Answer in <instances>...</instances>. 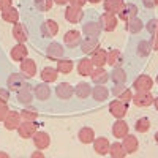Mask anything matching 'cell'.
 <instances>
[{"label": "cell", "mask_w": 158, "mask_h": 158, "mask_svg": "<svg viewBox=\"0 0 158 158\" xmlns=\"http://www.w3.org/2000/svg\"><path fill=\"white\" fill-rule=\"evenodd\" d=\"M153 98L155 97L150 94V90H139L133 95V100L131 101H133L135 106H138V108H149L153 104Z\"/></svg>", "instance_id": "6da1fadb"}, {"label": "cell", "mask_w": 158, "mask_h": 158, "mask_svg": "<svg viewBox=\"0 0 158 158\" xmlns=\"http://www.w3.org/2000/svg\"><path fill=\"white\" fill-rule=\"evenodd\" d=\"M25 85H27V77H25L22 73H13V74H10L8 82H6L8 90L16 92V94H18V92L21 89H24Z\"/></svg>", "instance_id": "7a4b0ae2"}, {"label": "cell", "mask_w": 158, "mask_h": 158, "mask_svg": "<svg viewBox=\"0 0 158 158\" xmlns=\"http://www.w3.org/2000/svg\"><path fill=\"white\" fill-rule=\"evenodd\" d=\"M128 104L130 103L115 98V101H111V104H109V114L115 118H123L128 111Z\"/></svg>", "instance_id": "3957f363"}, {"label": "cell", "mask_w": 158, "mask_h": 158, "mask_svg": "<svg viewBox=\"0 0 158 158\" xmlns=\"http://www.w3.org/2000/svg\"><path fill=\"white\" fill-rule=\"evenodd\" d=\"M100 25H101V30H104V32H112V30H115V27H117V22H118V19H117V16L115 15H112V13H106L104 11L103 15L100 16Z\"/></svg>", "instance_id": "277c9868"}, {"label": "cell", "mask_w": 158, "mask_h": 158, "mask_svg": "<svg viewBox=\"0 0 158 158\" xmlns=\"http://www.w3.org/2000/svg\"><path fill=\"white\" fill-rule=\"evenodd\" d=\"M36 131H38V125L35 122H30V120H22V123L18 128V133L22 139L33 138V135L36 133Z\"/></svg>", "instance_id": "5b68a950"}, {"label": "cell", "mask_w": 158, "mask_h": 158, "mask_svg": "<svg viewBox=\"0 0 158 158\" xmlns=\"http://www.w3.org/2000/svg\"><path fill=\"white\" fill-rule=\"evenodd\" d=\"M21 123H22V117H21V112H18V111H10L3 120V127L8 131L18 130Z\"/></svg>", "instance_id": "8992f818"}, {"label": "cell", "mask_w": 158, "mask_h": 158, "mask_svg": "<svg viewBox=\"0 0 158 158\" xmlns=\"http://www.w3.org/2000/svg\"><path fill=\"white\" fill-rule=\"evenodd\" d=\"M138 6L135 5V3H123V6L120 8V11L117 13V16H118V19L120 21H125V22H128L130 19H133V18H136L138 16Z\"/></svg>", "instance_id": "52a82bcc"}, {"label": "cell", "mask_w": 158, "mask_h": 158, "mask_svg": "<svg viewBox=\"0 0 158 158\" xmlns=\"http://www.w3.org/2000/svg\"><path fill=\"white\" fill-rule=\"evenodd\" d=\"M112 95L122 101H127V103H130L133 100V92H131V89L125 87L123 84H115L112 87Z\"/></svg>", "instance_id": "ba28073f"}, {"label": "cell", "mask_w": 158, "mask_h": 158, "mask_svg": "<svg viewBox=\"0 0 158 158\" xmlns=\"http://www.w3.org/2000/svg\"><path fill=\"white\" fill-rule=\"evenodd\" d=\"M84 18V11L82 8H79V6H67V10H65V19H67L68 22L71 24H77V22H81Z\"/></svg>", "instance_id": "9c48e42d"}, {"label": "cell", "mask_w": 158, "mask_h": 158, "mask_svg": "<svg viewBox=\"0 0 158 158\" xmlns=\"http://www.w3.org/2000/svg\"><path fill=\"white\" fill-rule=\"evenodd\" d=\"M33 144L38 150H46L51 144V136L46 133V131H36L33 135Z\"/></svg>", "instance_id": "30bf717a"}, {"label": "cell", "mask_w": 158, "mask_h": 158, "mask_svg": "<svg viewBox=\"0 0 158 158\" xmlns=\"http://www.w3.org/2000/svg\"><path fill=\"white\" fill-rule=\"evenodd\" d=\"M33 95L40 100V101H48L52 95V90L48 85V82H40L33 87Z\"/></svg>", "instance_id": "8fae6325"}, {"label": "cell", "mask_w": 158, "mask_h": 158, "mask_svg": "<svg viewBox=\"0 0 158 158\" xmlns=\"http://www.w3.org/2000/svg\"><path fill=\"white\" fill-rule=\"evenodd\" d=\"M10 57L15 60V62H22V60H25L29 57V49L25 48V44L24 43H18L15 48H13L11 51H10Z\"/></svg>", "instance_id": "7c38bea8"}, {"label": "cell", "mask_w": 158, "mask_h": 158, "mask_svg": "<svg viewBox=\"0 0 158 158\" xmlns=\"http://www.w3.org/2000/svg\"><path fill=\"white\" fill-rule=\"evenodd\" d=\"M153 87V79L149 76V74H141L135 79V82H133V89L136 92L139 90H150Z\"/></svg>", "instance_id": "4fadbf2b"}, {"label": "cell", "mask_w": 158, "mask_h": 158, "mask_svg": "<svg viewBox=\"0 0 158 158\" xmlns=\"http://www.w3.org/2000/svg\"><path fill=\"white\" fill-rule=\"evenodd\" d=\"M81 41H82V38H81L79 30H68L63 35V43L67 48H77L81 44Z\"/></svg>", "instance_id": "5bb4252c"}, {"label": "cell", "mask_w": 158, "mask_h": 158, "mask_svg": "<svg viewBox=\"0 0 158 158\" xmlns=\"http://www.w3.org/2000/svg\"><path fill=\"white\" fill-rule=\"evenodd\" d=\"M112 135L117 139H123L128 135V123L123 118H115V122L112 125Z\"/></svg>", "instance_id": "9a60e30c"}, {"label": "cell", "mask_w": 158, "mask_h": 158, "mask_svg": "<svg viewBox=\"0 0 158 158\" xmlns=\"http://www.w3.org/2000/svg\"><path fill=\"white\" fill-rule=\"evenodd\" d=\"M56 95L60 100H70L74 95V87L71 84H68V82H60L56 87Z\"/></svg>", "instance_id": "2e32d148"}, {"label": "cell", "mask_w": 158, "mask_h": 158, "mask_svg": "<svg viewBox=\"0 0 158 158\" xmlns=\"http://www.w3.org/2000/svg\"><path fill=\"white\" fill-rule=\"evenodd\" d=\"M63 46L60 44V43H57V41H54V43H51L48 48H46V56H48V59H51V60H60L62 57H63Z\"/></svg>", "instance_id": "e0dca14e"}, {"label": "cell", "mask_w": 158, "mask_h": 158, "mask_svg": "<svg viewBox=\"0 0 158 158\" xmlns=\"http://www.w3.org/2000/svg\"><path fill=\"white\" fill-rule=\"evenodd\" d=\"M21 73L27 79L35 77V74H36V63H35V60H32L29 57L25 60H22L21 62Z\"/></svg>", "instance_id": "ac0fdd59"}, {"label": "cell", "mask_w": 158, "mask_h": 158, "mask_svg": "<svg viewBox=\"0 0 158 158\" xmlns=\"http://www.w3.org/2000/svg\"><path fill=\"white\" fill-rule=\"evenodd\" d=\"M89 77H92V81H94L95 84H106L109 79H111L109 73L104 70L103 67H95L94 71H92V74H90Z\"/></svg>", "instance_id": "d6986e66"}, {"label": "cell", "mask_w": 158, "mask_h": 158, "mask_svg": "<svg viewBox=\"0 0 158 158\" xmlns=\"http://www.w3.org/2000/svg\"><path fill=\"white\" fill-rule=\"evenodd\" d=\"M122 146H123V149H125L127 155H128V153L131 155V153L138 152V149H139V141H138V138H136V136H133V135H127V136L123 138Z\"/></svg>", "instance_id": "ffe728a7"}, {"label": "cell", "mask_w": 158, "mask_h": 158, "mask_svg": "<svg viewBox=\"0 0 158 158\" xmlns=\"http://www.w3.org/2000/svg\"><path fill=\"white\" fill-rule=\"evenodd\" d=\"M109 97V90L106 89L104 84H97L95 87H92V98L95 101H106Z\"/></svg>", "instance_id": "44dd1931"}, {"label": "cell", "mask_w": 158, "mask_h": 158, "mask_svg": "<svg viewBox=\"0 0 158 158\" xmlns=\"http://www.w3.org/2000/svg\"><path fill=\"white\" fill-rule=\"evenodd\" d=\"M41 33L48 38H54L59 33V24L54 19H48L43 25H41Z\"/></svg>", "instance_id": "7402d4cb"}, {"label": "cell", "mask_w": 158, "mask_h": 158, "mask_svg": "<svg viewBox=\"0 0 158 158\" xmlns=\"http://www.w3.org/2000/svg\"><path fill=\"white\" fill-rule=\"evenodd\" d=\"M77 139L82 144H92L95 141V131L92 127H82L77 131Z\"/></svg>", "instance_id": "603a6c76"}, {"label": "cell", "mask_w": 158, "mask_h": 158, "mask_svg": "<svg viewBox=\"0 0 158 158\" xmlns=\"http://www.w3.org/2000/svg\"><path fill=\"white\" fill-rule=\"evenodd\" d=\"M109 146H111V142L106 139V138H95V141H94V150L98 153V155H101V156H104V155H108L109 153Z\"/></svg>", "instance_id": "cb8c5ba5"}, {"label": "cell", "mask_w": 158, "mask_h": 158, "mask_svg": "<svg viewBox=\"0 0 158 158\" xmlns=\"http://www.w3.org/2000/svg\"><path fill=\"white\" fill-rule=\"evenodd\" d=\"M94 68H95V65L92 63V60L87 59V57H84V59H81L77 62V74L79 76H90L92 71H94Z\"/></svg>", "instance_id": "d4e9b609"}, {"label": "cell", "mask_w": 158, "mask_h": 158, "mask_svg": "<svg viewBox=\"0 0 158 158\" xmlns=\"http://www.w3.org/2000/svg\"><path fill=\"white\" fill-rule=\"evenodd\" d=\"M79 46H81V51L87 56V54H92L94 51H97V49L100 48V43H98V40H97V38H90V36H87V38L82 40Z\"/></svg>", "instance_id": "484cf974"}, {"label": "cell", "mask_w": 158, "mask_h": 158, "mask_svg": "<svg viewBox=\"0 0 158 158\" xmlns=\"http://www.w3.org/2000/svg\"><path fill=\"white\" fill-rule=\"evenodd\" d=\"M82 32L85 33V36H90V38H98L100 33H101V25L100 22H85L84 27H82Z\"/></svg>", "instance_id": "4316f807"}, {"label": "cell", "mask_w": 158, "mask_h": 158, "mask_svg": "<svg viewBox=\"0 0 158 158\" xmlns=\"http://www.w3.org/2000/svg\"><path fill=\"white\" fill-rule=\"evenodd\" d=\"M106 59H108V52L101 48H98L97 51L92 52V57H90L92 63H94L95 67H104V65H106Z\"/></svg>", "instance_id": "83f0119b"}, {"label": "cell", "mask_w": 158, "mask_h": 158, "mask_svg": "<svg viewBox=\"0 0 158 158\" xmlns=\"http://www.w3.org/2000/svg\"><path fill=\"white\" fill-rule=\"evenodd\" d=\"M33 97H35L33 95V89L30 85H25L24 89H21L18 92V101L21 104H30L33 101Z\"/></svg>", "instance_id": "f1b7e54d"}, {"label": "cell", "mask_w": 158, "mask_h": 158, "mask_svg": "<svg viewBox=\"0 0 158 158\" xmlns=\"http://www.w3.org/2000/svg\"><path fill=\"white\" fill-rule=\"evenodd\" d=\"M40 77H41V81L43 82H56L57 81V77H59V71L57 68H52V67H46L41 70V74H40Z\"/></svg>", "instance_id": "f546056e"}, {"label": "cell", "mask_w": 158, "mask_h": 158, "mask_svg": "<svg viewBox=\"0 0 158 158\" xmlns=\"http://www.w3.org/2000/svg\"><path fill=\"white\" fill-rule=\"evenodd\" d=\"M13 36H15V40L18 43H25L29 40L27 30H25V27L19 22H16L15 25H13Z\"/></svg>", "instance_id": "4dcf8cb0"}, {"label": "cell", "mask_w": 158, "mask_h": 158, "mask_svg": "<svg viewBox=\"0 0 158 158\" xmlns=\"http://www.w3.org/2000/svg\"><path fill=\"white\" fill-rule=\"evenodd\" d=\"M74 95L79 98V100H85L92 95V87L89 82H79L76 87H74Z\"/></svg>", "instance_id": "1f68e13d"}, {"label": "cell", "mask_w": 158, "mask_h": 158, "mask_svg": "<svg viewBox=\"0 0 158 158\" xmlns=\"http://www.w3.org/2000/svg\"><path fill=\"white\" fill-rule=\"evenodd\" d=\"M123 3H125L123 0H103L104 11H106V13H112V15H115V13L120 11Z\"/></svg>", "instance_id": "d6a6232c"}, {"label": "cell", "mask_w": 158, "mask_h": 158, "mask_svg": "<svg viewBox=\"0 0 158 158\" xmlns=\"http://www.w3.org/2000/svg\"><path fill=\"white\" fill-rule=\"evenodd\" d=\"M2 19L5 22H10V24H16L19 21V11L15 6H10V8L2 11Z\"/></svg>", "instance_id": "836d02e7"}, {"label": "cell", "mask_w": 158, "mask_h": 158, "mask_svg": "<svg viewBox=\"0 0 158 158\" xmlns=\"http://www.w3.org/2000/svg\"><path fill=\"white\" fill-rule=\"evenodd\" d=\"M108 155H111L112 158H125L127 152H125V149L122 146V142H114V144L109 146V153Z\"/></svg>", "instance_id": "e575fe53"}, {"label": "cell", "mask_w": 158, "mask_h": 158, "mask_svg": "<svg viewBox=\"0 0 158 158\" xmlns=\"http://www.w3.org/2000/svg\"><path fill=\"white\" fill-rule=\"evenodd\" d=\"M73 67H74V63H73V60H70V59H60V60L57 62V71L62 73V74L71 73V71H73Z\"/></svg>", "instance_id": "d590c367"}, {"label": "cell", "mask_w": 158, "mask_h": 158, "mask_svg": "<svg viewBox=\"0 0 158 158\" xmlns=\"http://www.w3.org/2000/svg\"><path fill=\"white\" fill-rule=\"evenodd\" d=\"M109 76L114 81V84H125V81H127V73L120 67H114V70H112V73Z\"/></svg>", "instance_id": "8d00e7d4"}, {"label": "cell", "mask_w": 158, "mask_h": 158, "mask_svg": "<svg viewBox=\"0 0 158 158\" xmlns=\"http://www.w3.org/2000/svg\"><path fill=\"white\" fill-rule=\"evenodd\" d=\"M142 27H144V24H142V21L136 16V18H133V19H130L128 22H127V30L130 32V33H139L141 30H142Z\"/></svg>", "instance_id": "74e56055"}, {"label": "cell", "mask_w": 158, "mask_h": 158, "mask_svg": "<svg viewBox=\"0 0 158 158\" xmlns=\"http://www.w3.org/2000/svg\"><path fill=\"white\" fill-rule=\"evenodd\" d=\"M135 130L138 131V133H147V131L150 130V120L147 117H141V118H138L136 120V123H135Z\"/></svg>", "instance_id": "f35d334b"}, {"label": "cell", "mask_w": 158, "mask_h": 158, "mask_svg": "<svg viewBox=\"0 0 158 158\" xmlns=\"http://www.w3.org/2000/svg\"><path fill=\"white\" fill-rule=\"evenodd\" d=\"M138 56L139 57H147L150 52H152V46H150V41H146V40H141V41L138 43Z\"/></svg>", "instance_id": "ab89813d"}, {"label": "cell", "mask_w": 158, "mask_h": 158, "mask_svg": "<svg viewBox=\"0 0 158 158\" xmlns=\"http://www.w3.org/2000/svg\"><path fill=\"white\" fill-rule=\"evenodd\" d=\"M118 62H120V52H118L117 49H111L108 52L106 63L111 65V67H118Z\"/></svg>", "instance_id": "60d3db41"}, {"label": "cell", "mask_w": 158, "mask_h": 158, "mask_svg": "<svg viewBox=\"0 0 158 158\" xmlns=\"http://www.w3.org/2000/svg\"><path fill=\"white\" fill-rule=\"evenodd\" d=\"M52 5H54V0H35V8L38 11H49L52 8Z\"/></svg>", "instance_id": "b9f144b4"}, {"label": "cell", "mask_w": 158, "mask_h": 158, "mask_svg": "<svg viewBox=\"0 0 158 158\" xmlns=\"http://www.w3.org/2000/svg\"><path fill=\"white\" fill-rule=\"evenodd\" d=\"M146 30L150 33V35H156L158 33V19H150L147 24H144Z\"/></svg>", "instance_id": "7bdbcfd3"}, {"label": "cell", "mask_w": 158, "mask_h": 158, "mask_svg": "<svg viewBox=\"0 0 158 158\" xmlns=\"http://www.w3.org/2000/svg\"><path fill=\"white\" fill-rule=\"evenodd\" d=\"M21 117H22V120L35 122L36 118H38V114L35 111H30V109H24V111H21Z\"/></svg>", "instance_id": "ee69618b"}, {"label": "cell", "mask_w": 158, "mask_h": 158, "mask_svg": "<svg viewBox=\"0 0 158 158\" xmlns=\"http://www.w3.org/2000/svg\"><path fill=\"white\" fill-rule=\"evenodd\" d=\"M10 101V90L0 89V104H6Z\"/></svg>", "instance_id": "f6af8a7d"}, {"label": "cell", "mask_w": 158, "mask_h": 158, "mask_svg": "<svg viewBox=\"0 0 158 158\" xmlns=\"http://www.w3.org/2000/svg\"><path fill=\"white\" fill-rule=\"evenodd\" d=\"M8 112H10V109H8L6 104H0V122L5 120V117H6Z\"/></svg>", "instance_id": "bcb514c9"}, {"label": "cell", "mask_w": 158, "mask_h": 158, "mask_svg": "<svg viewBox=\"0 0 158 158\" xmlns=\"http://www.w3.org/2000/svg\"><path fill=\"white\" fill-rule=\"evenodd\" d=\"M13 6V0H0V11Z\"/></svg>", "instance_id": "7dc6e473"}, {"label": "cell", "mask_w": 158, "mask_h": 158, "mask_svg": "<svg viewBox=\"0 0 158 158\" xmlns=\"http://www.w3.org/2000/svg\"><path fill=\"white\" fill-rule=\"evenodd\" d=\"M142 3L146 8H155L158 6V0H142Z\"/></svg>", "instance_id": "c3c4849f"}, {"label": "cell", "mask_w": 158, "mask_h": 158, "mask_svg": "<svg viewBox=\"0 0 158 158\" xmlns=\"http://www.w3.org/2000/svg\"><path fill=\"white\" fill-rule=\"evenodd\" d=\"M150 46H152V51H156V52H158V33H156V35H152Z\"/></svg>", "instance_id": "681fc988"}, {"label": "cell", "mask_w": 158, "mask_h": 158, "mask_svg": "<svg viewBox=\"0 0 158 158\" xmlns=\"http://www.w3.org/2000/svg\"><path fill=\"white\" fill-rule=\"evenodd\" d=\"M68 3H70V5H73V6H79V8H82V6L87 3V0H70Z\"/></svg>", "instance_id": "f907efd6"}, {"label": "cell", "mask_w": 158, "mask_h": 158, "mask_svg": "<svg viewBox=\"0 0 158 158\" xmlns=\"http://www.w3.org/2000/svg\"><path fill=\"white\" fill-rule=\"evenodd\" d=\"M32 158H44V153L43 152H35V153H32Z\"/></svg>", "instance_id": "816d5d0a"}, {"label": "cell", "mask_w": 158, "mask_h": 158, "mask_svg": "<svg viewBox=\"0 0 158 158\" xmlns=\"http://www.w3.org/2000/svg\"><path fill=\"white\" fill-rule=\"evenodd\" d=\"M70 2V0H54V3H57V5H67Z\"/></svg>", "instance_id": "f5cc1de1"}, {"label": "cell", "mask_w": 158, "mask_h": 158, "mask_svg": "<svg viewBox=\"0 0 158 158\" xmlns=\"http://www.w3.org/2000/svg\"><path fill=\"white\" fill-rule=\"evenodd\" d=\"M89 3H92V5H98V3H101L103 0H87Z\"/></svg>", "instance_id": "db71d44e"}, {"label": "cell", "mask_w": 158, "mask_h": 158, "mask_svg": "<svg viewBox=\"0 0 158 158\" xmlns=\"http://www.w3.org/2000/svg\"><path fill=\"white\" fill-rule=\"evenodd\" d=\"M153 104H155V109L158 111V97H155V98H153Z\"/></svg>", "instance_id": "11a10c76"}, {"label": "cell", "mask_w": 158, "mask_h": 158, "mask_svg": "<svg viewBox=\"0 0 158 158\" xmlns=\"http://www.w3.org/2000/svg\"><path fill=\"white\" fill-rule=\"evenodd\" d=\"M2 156H3V158H8V153H3V152H0V158H2Z\"/></svg>", "instance_id": "9f6ffc18"}, {"label": "cell", "mask_w": 158, "mask_h": 158, "mask_svg": "<svg viewBox=\"0 0 158 158\" xmlns=\"http://www.w3.org/2000/svg\"><path fill=\"white\" fill-rule=\"evenodd\" d=\"M153 139H155V142L158 144V131H156V133H155V136H153Z\"/></svg>", "instance_id": "6f0895ef"}, {"label": "cell", "mask_w": 158, "mask_h": 158, "mask_svg": "<svg viewBox=\"0 0 158 158\" xmlns=\"http://www.w3.org/2000/svg\"><path fill=\"white\" fill-rule=\"evenodd\" d=\"M156 84H158V76H156Z\"/></svg>", "instance_id": "680465c9"}]
</instances>
